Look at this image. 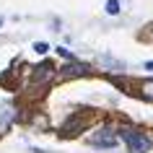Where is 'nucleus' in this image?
I'll list each match as a JSON object with an SVG mask.
<instances>
[{"mask_svg":"<svg viewBox=\"0 0 153 153\" xmlns=\"http://www.w3.org/2000/svg\"><path fill=\"white\" fill-rule=\"evenodd\" d=\"M122 140L130 148V153H148L151 145H153L151 137L143 135V132H137V130H122Z\"/></svg>","mask_w":153,"mask_h":153,"instance_id":"obj_1","label":"nucleus"},{"mask_svg":"<svg viewBox=\"0 0 153 153\" xmlns=\"http://www.w3.org/2000/svg\"><path fill=\"white\" fill-rule=\"evenodd\" d=\"M117 140H120V137L114 135L112 127H104V130H99V132L91 135V145H99V148H114Z\"/></svg>","mask_w":153,"mask_h":153,"instance_id":"obj_2","label":"nucleus"},{"mask_svg":"<svg viewBox=\"0 0 153 153\" xmlns=\"http://www.w3.org/2000/svg\"><path fill=\"white\" fill-rule=\"evenodd\" d=\"M91 68L88 65H83V62H68L60 70V81H73V78H83V75H88Z\"/></svg>","mask_w":153,"mask_h":153,"instance_id":"obj_3","label":"nucleus"},{"mask_svg":"<svg viewBox=\"0 0 153 153\" xmlns=\"http://www.w3.org/2000/svg\"><path fill=\"white\" fill-rule=\"evenodd\" d=\"M52 78H55V65L49 62V60L34 68V83H36V86H47Z\"/></svg>","mask_w":153,"mask_h":153,"instance_id":"obj_4","label":"nucleus"},{"mask_svg":"<svg viewBox=\"0 0 153 153\" xmlns=\"http://www.w3.org/2000/svg\"><path fill=\"white\" fill-rule=\"evenodd\" d=\"M86 122H88V114H75L73 120L65 122L62 135H75V132H81V127H86Z\"/></svg>","mask_w":153,"mask_h":153,"instance_id":"obj_5","label":"nucleus"},{"mask_svg":"<svg viewBox=\"0 0 153 153\" xmlns=\"http://www.w3.org/2000/svg\"><path fill=\"white\" fill-rule=\"evenodd\" d=\"M13 120H16V106L8 101H0V130H5Z\"/></svg>","mask_w":153,"mask_h":153,"instance_id":"obj_6","label":"nucleus"},{"mask_svg":"<svg viewBox=\"0 0 153 153\" xmlns=\"http://www.w3.org/2000/svg\"><path fill=\"white\" fill-rule=\"evenodd\" d=\"M140 96L143 99H148V101H153V81H145V83H140Z\"/></svg>","mask_w":153,"mask_h":153,"instance_id":"obj_7","label":"nucleus"},{"mask_svg":"<svg viewBox=\"0 0 153 153\" xmlns=\"http://www.w3.org/2000/svg\"><path fill=\"white\" fill-rule=\"evenodd\" d=\"M106 13L117 16V13H120V3H117V0H106Z\"/></svg>","mask_w":153,"mask_h":153,"instance_id":"obj_8","label":"nucleus"},{"mask_svg":"<svg viewBox=\"0 0 153 153\" xmlns=\"http://www.w3.org/2000/svg\"><path fill=\"white\" fill-rule=\"evenodd\" d=\"M34 49H36L39 55H44V52L49 49V44H47V42H36V44H34Z\"/></svg>","mask_w":153,"mask_h":153,"instance_id":"obj_9","label":"nucleus"},{"mask_svg":"<svg viewBox=\"0 0 153 153\" xmlns=\"http://www.w3.org/2000/svg\"><path fill=\"white\" fill-rule=\"evenodd\" d=\"M143 68H145V70H151V73H153V60H151V62H145Z\"/></svg>","mask_w":153,"mask_h":153,"instance_id":"obj_10","label":"nucleus"},{"mask_svg":"<svg viewBox=\"0 0 153 153\" xmlns=\"http://www.w3.org/2000/svg\"><path fill=\"white\" fill-rule=\"evenodd\" d=\"M0 24H3V18H0Z\"/></svg>","mask_w":153,"mask_h":153,"instance_id":"obj_11","label":"nucleus"}]
</instances>
